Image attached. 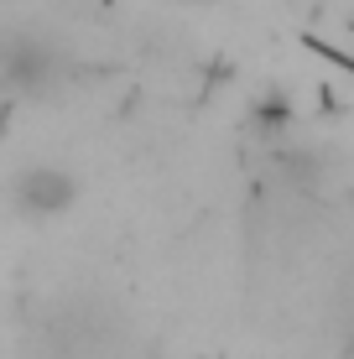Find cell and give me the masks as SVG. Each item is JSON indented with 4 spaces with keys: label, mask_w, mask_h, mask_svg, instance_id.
Returning <instances> with one entry per match:
<instances>
[{
    "label": "cell",
    "mask_w": 354,
    "mask_h": 359,
    "mask_svg": "<svg viewBox=\"0 0 354 359\" xmlns=\"http://www.w3.org/2000/svg\"><path fill=\"white\" fill-rule=\"evenodd\" d=\"M83 182L63 162H21L6 182V203L21 224H57L79 208Z\"/></svg>",
    "instance_id": "6da1fadb"
},
{
    "label": "cell",
    "mask_w": 354,
    "mask_h": 359,
    "mask_svg": "<svg viewBox=\"0 0 354 359\" xmlns=\"http://www.w3.org/2000/svg\"><path fill=\"white\" fill-rule=\"evenodd\" d=\"M73 63L57 53V42L32 32L0 36V94H53L68 83Z\"/></svg>",
    "instance_id": "7a4b0ae2"
}]
</instances>
